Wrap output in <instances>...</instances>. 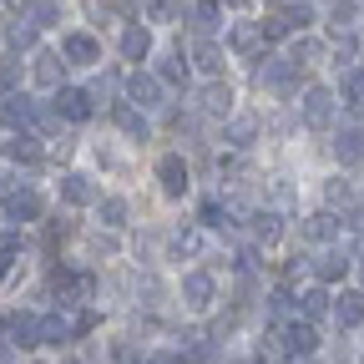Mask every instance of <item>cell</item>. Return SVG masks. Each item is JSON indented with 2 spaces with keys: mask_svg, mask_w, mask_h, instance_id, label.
Returning a JSON list of instances; mask_svg holds the SVG:
<instances>
[{
  "mask_svg": "<svg viewBox=\"0 0 364 364\" xmlns=\"http://www.w3.org/2000/svg\"><path fill=\"white\" fill-rule=\"evenodd\" d=\"M253 86L258 91H279V97H294V91H299V66L289 56H258Z\"/></svg>",
  "mask_w": 364,
  "mask_h": 364,
  "instance_id": "obj_1",
  "label": "cell"
},
{
  "mask_svg": "<svg viewBox=\"0 0 364 364\" xmlns=\"http://www.w3.org/2000/svg\"><path fill=\"white\" fill-rule=\"evenodd\" d=\"M51 294L61 299V309H81L91 294H97V279L81 273V268H56L51 273Z\"/></svg>",
  "mask_w": 364,
  "mask_h": 364,
  "instance_id": "obj_2",
  "label": "cell"
},
{
  "mask_svg": "<svg viewBox=\"0 0 364 364\" xmlns=\"http://www.w3.org/2000/svg\"><path fill=\"white\" fill-rule=\"evenodd\" d=\"M334 112H339V102H334L329 86H304V102H299V122L304 127L324 132V127H334Z\"/></svg>",
  "mask_w": 364,
  "mask_h": 364,
  "instance_id": "obj_3",
  "label": "cell"
},
{
  "mask_svg": "<svg viewBox=\"0 0 364 364\" xmlns=\"http://www.w3.org/2000/svg\"><path fill=\"white\" fill-rule=\"evenodd\" d=\"M182 309H193V314H208L213 299H218V284H213V273L208 268H193V273H182Z\"/></svg>",
  "mask_w": 364,
  "mask_h": 364,
  "instance_id": "obj_4",
  "label": "cell"
},
{
  "mask_svg": "<svg viewBox=\"0 0 364 364\" xmlns=\"http://www.w3.org/2000/svg\"><path fill=\"white\" fill-rule=\"evenodd\" d=\"M162 97H167V86H162L152 71H132V76H127V97H122V102H132L136 112H157Z\"/></svg>",
  "mask_w": 364,
  "mask_h": 364,
  "instance_id": "obj_5",
  "label": "cell"
},
{
  "mask_svg": "<svg viewBox=\"0 0 364 364\" xmlns=\"http://www.w3.org/2000/svg\"><path fill=\"white\" fill-rule=\"evenodd\" d=\"M61 56H66V66H97L102 61V41L91 31H66L61 36Z\"/></svg>",
  "mask_w": 364,
  "mask_h": 364,
  "instance_id": "obj_6",
  "label": "cell"
},
{
  "mask_svg": "<svg viewBox=\"0 0 364 364\" xmlns=\"http://www.w3.org/2000/svg\"><path fill=\"white\" fill-rule=\"evenodd\" d=\"M258 132H263V122L253 117V112H233L223 122V142L233 147V152H248L253 142H258Z\"/></svg>",
  "mask_w": 364,
  "mask_h": 364,
  "instance_id": "obj_7",
  "label": "cell"
},
{
  "mask_svg": "<svg viewBox=\"0 0 364 364\" xmlns=\"http://www.w3.org/2000/svg\"><path fill=\"white\" fill-rule=\"evenodd\" d=\"M228 46H233L238 56L258 61V56H263V46H268V36H263L258 21H233V26H228Z\"/></svg>",
  "mask_w": 364,
  "mask_h": 364,
  "instance_id": "obj_8",
  "label": "cell"
},
{
  "mask_svg": "<svg viewBox=\"0 0 364 364\" xmlns=\"http://www.w3.org/2000/svg\"><path fill=\"white\" fill-rule=\"evenodd\" d=\"M31 81L46 86V91H61V81H66V56H61V51H36V61H31Z\"/></svg>",
  "mask_w": 364,
  "mask_h": 364,
  "instance_id": "obj_9",
  "label": "cell"
},
{
  "mask_svg": "<svg viewBox=\"0 0 364 364\" xmlns=\"http://www.w3.org/2000/svg\"><path fill=\"white\" fill-rule=\"evenodd\" d=\"M248 233H253L258 248H273V243L284 238V213H279V208H258V213H248Z\"/></svg>",
  "mask_w": 364,
  "mask_h": 364,
  "instance_id": "obj_10",
  "label": "cell"
},
{
  "mask_svg": "<svg viewBox=\"0 0 364 364\" xmlns=\"http://www.w3.org/2000/svg\"><path fill=\"white\" fill-rule=\"evenodd\" d=\"M36 107H41V102H31L26 91H16V97H0V122L16 127V132H36Z\"/></svg>",
  "mask_w": 364,
  "mask_h": 364,
  "instance_id": "obj_11",
  "label": "cell"
},
{
  "mask_svg": "<svg viewBox=\"0 0 364 364\" xmlns=\"http://www.w3.org/2000/svg\"><path fill=\"white\" fill-rule=\"evenodd\" d=\"M6 344H16V349H41V314H11V318H6Z\"/></svg>",
  "mask_w": 364,
  "mask_h": 364,
  "instance_id": "obj_12",
  "label": "cell"
},
{
  "mask_svg": "<svg viewBox=\"0 0 364 364\" xmlns=\"http://www.w3.org/2000/svg\"><path fill=\"white\" fill-rule=\"evenodd\" d=\"M188 162H182V152H167L162 162H157V182H162V193L167 198H182V193H188Z\"/></svg>",
  "mask_w": 364,
  "mask_h": 364,
  "instance_id": "obj_13",
  "label": "cell"
},
{
  "mask_svg": "<svg viewBox=\"0 0 364 364\" xmlns=\"http://www.w3.org/2000/svg\"><path fill=\"white\" fill-rule=\"evenodd\" d=\"M61 198H66L71 208H91V203H102V188H97L86 172H66V177H61Z\"/></svg>",
  "mask_w": 364,
  "mask_h": 364,
  "instance_id": "obj_14",
  "label": "cell"
},
{
  "mask_svg": "<svg viewBox=\"0 0 364 364\" xmlns=\"http://www.w3.org/2000/svg\"><path fill=\"white\" fill-rule=\"evenodd\" d=\"M198 112L203 117H233V91H228V81H208L198 91Z\"/></svg>",
  "mask_w": 364,
  "mask_h": 364,
  "instance_id": "obj_15",
  "label": "cell"
},
{
  "mask_svg": "<svg viewBox=\"0 0 364 364\" xmlns=\"http://www.w3.org/2000/svg\"><path fill=\"white\" fill-rule=\"evenodd\" d=\"M203 248H208V233H203L198 223L177 228V233L167 238V253H172V258H203Z\"/></svg>",
  "mask_w": 364,
  "mask_h": 364,
  "instance_id": "obj_16",
  "label": "cell"
},
{
  "mask_svg": "<svg viewBox=\"0 0 364 364\" xmlns=\"http://www.w3.org/2000/svg\"><path fill=\"white\" fill-rule=\"evenodd\" d=\"M339 233H344V223L324 208V213H314V218H304V238L309 243H318V248H324V243H339Z\"/></svg>",
  "mask_w": 364,
  "mask_h": 364,
  "instance_id": "obj_17",
  "label": "cell"
},
{
  "mask_svg": "<svg viewBox=\"0 0 364 364\" xmlns=\"http://www.w3.org/2000/svg\"><path fill=\"white\" fill-rule=\"evenodd\" d=\"M329 309H334V324H339V329H359V324H364V289L339 294Z\"/></svg>",
  "mask_w": 364,
  "mask_h": 364,
  "instance_id": "obj_18",
  "label": "cell"
},
{
  "mask_svg": "<svg viewBox=\"0 0 364 364\" xmlns=\"http://www.w3.org/2000/svg\"><path fill=\"white\" fill-rule=\"evenodd\" d=\"M56 112H61L66 122H86V117H91V91L61 86V91H56Z\"/></svg>",
  "mask_w": 364,
  "mask_h": 364,
  "instance_id": "obj_19",
  "label": "cell"
},
{
  "mask_svg": "<svg viewBox=\"0 0 364 364\" xmlns=\"http://www.w3.org/2000/svg\"><path fill=\"white\" fill-rule=\"evenodd\" d=\"M6 218H11V223H36V218H41V198H36L31 188H11V193H6Z\"/></svg>",
  "mask_w": 364,
  "mask_h": 364,
  "instance_id": "obj_20",
  "label": "cell"
},
{
  "mask_svg": "<svg viewBox=\"0 0 364 364\" xmlns=\"http://www.w3.org/2000/svg\"><path fill=\"white\" fill-rule=\"evenodd\" d=\"M76 339V318H66V309L61 314H41V344H71Z\"/></svg>",
  "mask_w": 364,
  "mask_h": 364,
  "instance_id": "obj_21",
  "label": "cell"
},
{
  "mask_svg": "<svg viewBox=\"0 0 364 364\" xmlns=\"http://www.w3.org/2000/svg\"><path fill=\"white\" fill-rule=\"evenodd\" d=\"M279 334H284V349L299 354V359H309V354L318 349V334H314L309 318H299V324H289V329H279Z\"/></svg>",
  "mask_w": 364,
  "mask_h": 364,
  "instance_id": "obj_22",
  "label": "cell"
},
{
  "mask_svg": "<svg viewBox=\"0 0 364 364\" xmlns=\"http://www.w3.org/2000/svg\"><path fill=\"white\" fill-rule=\"evenodd\" d=\"M122 56H127V61H147V56H152V31H147L142 21H132V26L122 31Z\"/></svg>",
  "mask_w": 364,
  "mask_h": 364,
  "instance_id": "obj_23",
  "label": "cell"
},
{
  "mask_svg": "<svg viewBox=\"0 0 364 364\" xmlns=\"http://www.w3.org/2000/svg\"><path fill=\"white\" fill-rule=\"evenodd\" d=\"M0 152H6L11 162H26V167H36V162H41V142H36V132H11Z\"/></svg>",
  "mask_w": 364,
  "mask_h": 364,
  "instance_id": "obj_24",
  "label": "cell"
},
{
  "mask_svg": "<svg viewBox=\"0 0 364 364\" xmlns=\"http://www.w3.org/2000/svg\"><path fill=\"white\" fill-rule=\"evenodd\" d=\"M309 268H314V279H318V284H339V279H344V268H349V258H344V253H329V248H318V253L309 258Z\"/></svg>",
  "mask_w": 364,
  "mask_h": 364,
  "instance_id": "obj_25",
  "label": "cell"
},
{
  "mask_svg": "<svg viewBox=\"0 0 364 364\" xmlns=\"http://www.w3.org/2000/svg\"><path fill=\"white\" fill-rule=\"evenodd\" d=\"M188 21H193V31L203 41H213V31H223V0H198Z\"/></svg>",
  "mask_w": 364,
  "mask_h": 364,
  "instance_id": "obj_26",
  "label": "cell"
},
{
  "mask_svg": "<svg viewBox=\"0 0 364 364\" xmlns=\"http://www.w3.org/2000/svg\"><path fill=\"white\" fill-rule=\"evenodd\" d=\"M112 122L127 132V136H136V142H147V112H136L132 102H112Z\"/></svg>",
  "mask_w": 364,
  "mask_h": 364,
  "instance_id": "obj_27",
  "label": "cell"
},
{
  "mask_svg": "<svg viewBox=\"0 0 364 364\" xmlns=\"http://www.w3.org/2000/svg\"><path fill=\"white\" fill-rule=\"evenodd\" d=\"M334 157H339L344 167L364 157V127H344V132L334 136Z\"/></svg>",
  "mask_w": 364,
  "mask_h": 364,
  "instance_id": "obj_28",
  "label": "cell"
},
{
  "mask_svg": "<svg viewBox=\"0 0 364 364\" xmlns=\"http://www.w3.org/2000/svg\"><path fill=\"white\" fill-rule=\"evenodd\" d=\"M193 61H198L203 76L218 81V76H223V46H218V41H198V46H193Z\"/></svg>",
  "mask_w": 364,
  "mask_h": 364,
  "instance_id": "obj_29",
  "label": "cell"
},
{
  "mask_svg": "<svg viewBox=\"0 0 364 364\" xmlns=\"http://www.w3.org/2000/svg\"><path fill=\"white\" fill-rule=\"evenodd\" d=\"M354 203H359L354 182H344V177H329V182H324V208H329V213H339V208H354Z\"/></svg>",
  "mask_w": 364,
  "mask_h": 364,
  "instance_id": "obj_30",
  "label": "cell"
},
{
  "mask_svg": "<svg viewBox=\"0 0 364 364\" xmlns=\"http://www.w3.org/2000/svg\"><path fill=\"white\" fill-rule=\"evenodd\" d=\"M6 41H11V51H31V46H36V21L26 11L16 21H6Z\"/></svg>",
  "mask_w": 364,
  "mask_h": 364,
  "instance_id": "obj_31",
  "label": "cell"
},
{
  "mask_svg": "<svg viewBox=\"0 0 364 364\" xmlns=\"http://www.w3.org/2000/svg\"><path fill=\"white\" fill-rule=\"evenodd\" d=\"M162 86H188V61H182L177 51L172 56H157V71H152Z\"/></svg>",
  "mask_w": 364,
  "mask_h": 364,
  "instance_id": "obj_32",
  "label": "cell"
},
{
  "mask_svg": "<svg viewBox=\"0 0 364 364\" xmlns=\"http://www.w3.org/2000/svg\"><path fill=\"white\" fill-rule=\"evenodd\" d=\"M339 97H344L354 112H364V66H349V71H344V81H339Z\"/></svg>",
  "mask_w": 364,
  "mask_h": 364,
  "instance_id": "obj_33",
  "label": "cell"
},
{
  "mask_svg": "<svg viewBox=\"0 0 364 364\" xmlns=\"http://www.w3.org/2000/svg\"><path fill=\"white\" fill-rule=\"evenodd\" d=\"M289 61L304 71V66H314V61H324V46H318L314 36H299V41L289 46Z\"/></svg>",
  "mask_w": 364,
  "mask_h": 364,
  "instance_id": "obj_34",
  "label": "cell"
},
{
  "mask_svg": "<svg viewBox=\"0 0 364 364\" xmlns=\"http://www.w3.org/2000/svg\"><path fill=\"white\" fill-rule=\"evenodd\" d=\"M294 304H299V314H304V318H318V314H329V304H334V299H329L324 289L314 284V289H304V294H299Z\"/></svg>",
  "mask_w": 364,
  "mask_h": 364,
  "instance_id": "obj_35",
  "label": "cell"
},
{
  "mask_svg": "<svg viewBox=\"0 0 364 364\" xmlns=\"http://www.w3.org/2000/svg\"><path fill=\"white\" fill-rule=\"evenodd\" d=\"M26 16L36 21V31H46V26H56V21H61V0H31Z\"/></svg>",
  "mask_w": 364,
  "mask_h": 364,
  "instance_id": "obj_36",
  "label": "cell"
},
{
  "mask_svg": "<svg viewBox=\"0 0 364 364\" xmlns=\"http://www.w3.org/2000/svg\"><path fill=\"white\" fill-rule=\"evenodd\" d=\"M162 299H167V289L157 284V273L136 279V304H142V309H162Z\"/></svg>",
  "mask_w": 364,
  "mask_h": 364,
  "instance_id": "obj_37",
  "label": "cell"
},
{
  "mask_svg": "<svg viewBox=\"0 0 364 364\" xmlns=\"http://www.w3.org/2000/svg\"><path fill=\"white\" fill-rule=\"evenodd\" d=\"M279 16H284V21H289V31H299V36L314 26V6H309V0H294V6H284Z\"/></svg>",
  "mask_w": 364,
  "mask_h": 364,
  "instance_id": "obj_38",
  "label": "cell"
},
{
  "mask_svg": "<svg viewBox=\"0 0 364 364\" xmlns=\"http://www.w3.org/2000/svg\"><path fill=\"white\" fill-rule=\"evenodd\" d=\"M97 213H102V223H107V228H122L132 208H127V198H102V203H97Z\"/></svg>",
  "mask_w": 364,
  "mask_h": 364,
  "instance_id": "obj_39",
  "label": "cell"
},
{
  "mask_svg": "<svg viewBox=\"0 0 364 364\" xmlns=\"http://www.w3.org/2000/svg\"><path fill=\"white\" fill-rule=\"evenodd\" d=\"M359 51H364V46H359V36H354V31H339V46H334V61H339V66H349V61H359Z\"/></svg>",
  "mask_w": 364,
  "mask_h": 364,
  "instance_id": "obj_40",
  "label": "cell"
},
{
  "mask_svg": "<svg viewBox=\"0 0 364 364\" xmlns=\"http://www.w3.org/2000/svg\"><path fill=\"white\" fill-rule=\"evenodd\" d=\"M21 91V61L11 56V61H0V97H16Z\"/></svg>",
  "mask_w": 364,
  "mask_h": 364,
  "instance_id": "obj_41",
  "label": "cell"
},
{
  "mask_svg": "<svg viewBox=\"0 0 364 364\" xmlns=\"http://www.w3.org/2000/svg\"><path fill=\"white\" fill-rule=\"evenodd\" d=\"M354 16H359V6H354V0H334V11H329L334 31H354Z\"/></svg>",
  "mask_w": 364,
  "mask_h": 364,
  "instance_id": "obj_42",
  "label": "cell"
},
{
  "mask_svg": "<svg viewBox=\"0 0 364 364\" xmlns=\"http://www.w3.org/2000/svg\"><path fill=\"white\" fill-rule=\"evenodd\" d=\"M147 16H152V21H177L182 6H177V0H147Z\"/></svg>",
  "mask_w": 364,
  "mask_h": 364,
  "instance_id": "obj_43",
  "label": "cell"
},
{
  "mask_svg": "<svg viewBox=\"0 0 364 364\" xmlns=\"http://www.w3.org/2000/svg\"><path fill=\"white\" fill-rule=\"evenodd\" d=\"M289 309H294V294H289V289H273V294H268V314H273V318H284Z\"/></svg>",
  "mask_w": 364,
  "mask_h": 364,
  "instance_id": "obj_44",
  "label": "cell"
},
{
  "mask_svg": "<svg viewBox=\"0 0 364 364\" xmlns=\"http://www.w3.org/2000/svg\"><path fill=\"white\" fill-rule=\"evenodd\" d=\"M273 208H294V188H289V177H273Z\"/></svg>",
  "mask_w": 364,
  "mask_h": 364,
  "instance_id": "obj_45",
  "label": "cell"
},
{
  "mask_svg": "<svg viewBox=\"0 0 364 364\" xmlns=\"http://www.w3.org/2000/svg\"><path fill=\"white\" fill-rule=\"evenodd\" d=\"M86 91H91V102H107L112 91H117V76H97V81H91Z\"/></svg>",
  "mask_w": 364,
  "mask_h": 364,
  "instance_id": "obj_46",
  "label": "cell"
},
{
  "mask_svg": "<svg viewBox=\"0 0 364 364\" xmlns=\"http://www.w3.org/2000/svg\"><path fill=\"white\" fill-rule=\"evenodd\" d=\"M97 318H102L97 309H81V314H76V339H81V334H91V329H97Z\"/></svg>",
  "mask_w": 364,
  "mask_h": 364,
  "instance_id": "obj_47",
  "label": "cell"
},
{
  "mask_svg": "<svg viewBox=\"0 0 364 364\" xmlns=\"http://www.w3.org/2000/svg\"><path fill=\"white\" fill-rule=\"evenodd\" d=\"M91 248H97V253H102V258H112V253H117V248H122V243H117V238H112V233H97V238H91Z\"/></svg>",
  "mask_w": 364,
  "mask_h": 364,
  "instance_id": "obj_48",
  "label": "cell"
},
{
  "mask_svg": "<svg viewBox=\"0 0 364 364\" xmlns=\"http://www.w3.org/2000/svg\"><path fill=\"white\" fill-rule=\"evenodd\" d=\"M11 263H16V248H0V284H6V273H11Z\"/></svg>",
  "mask_w": 364,
  "mask_h": 364,
  "instance_id": "obj_49",
  "label": "cell"
},
{
  "mask_svg": "<svg viewBox=\"0 0 364 364\" xmlns=\"http://www.w3.org/2000/svg\"><path fill=\"white\" fill-rule=\"evenodd\" d=\"M354 279H359V289H364V258H359V263H354Z\"/></svg>",
  "mask_w": 364,
  "mask_h": 364,
  "instance_id": "obj_50",
  "label": "cell"
},
{
  "mask_svg": "<svg viewBox=\"0 0 364 364\" xmlns=\"http://www.w3.org/2000/svg\"><path fill=\"white\" fill-rule=\"evenodd\" d=\"M329 364H349V354H334V359H329Z\"/></svg>",
  "mask_w": 364,
  "mask_h": 364,
  "instance_id": "obj_51",
  "label": "cell"
},
{
  "mask_svg": "<svg viewBox=\"0 0 364 364\" xmlns=\"http://www.w3.org/2000/svg\"><path fill=\"white\" fill-rule=\"evenodd\" d=\"M223 6H243V0H223Z\"/></svg>",
  "mask_w": 364,
  "mask_h": 364,
  "instance_id": "obj_52",
  "label": "cell"
},
{
  "mask_svg": "<svg viewBox=\"0 0 364 364\" xmlns=\"http://www.w3.org/2000/svg\"><path fill=\"white\" fill-rule=\"evenodd\" d=\"M359 56H364V51H359ZM359 66H364V61H359Z\"/></svg>",
  "mask_w": 364,
  "mask_h": 364,
  "instance_id": "obj_53",
  "label": "cell"
}]
</instances>
